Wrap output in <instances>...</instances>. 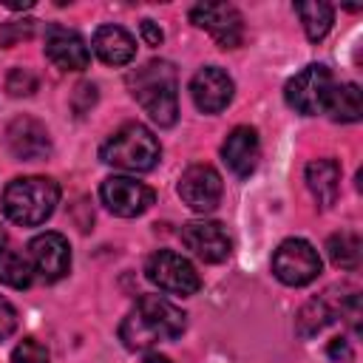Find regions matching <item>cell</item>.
<instances>
[{"mask_svg": "<svg viewBox=\"0 0 363 363\" xmlns=\"http://www.w3.org/2000/svg\"><path fill=\"white\" fill-rule=\"evenodd\" d=\"M45 57L62 71H82L91 62L85 40L65 26H51L45 31Z\"/></svg>", "mask_w": 363, "mask_h": 363, "instance_id": "2e32d148", "label": "cell"}, {"mask_svg": "<svg viewBox=\"0 0 363 363\" xmlns=\"http://www.w3.org/2000/svg\"><path fill=\"white\" fill-rule=\"evenodd\" d=\"M128 88L156 125L170 128L176 122V116H179V94H176L179 82H176V68L167 60H150L142 68L130 71Z\"/></svg>", "mask_w": 363, "mask_h": 363, "instance_id": "7a4b0ae2", "label": "cell"}, {"mask_svg": "<svg viewBox=\"0 0 363 363\" xmlns=\"http://www.w3.org/2000/svg\"><path fill=\"white\" fill-rule=\"evenodd\" d=\"M11 363H48V349L43 343H37L34 337H26L14 346Z\"/></svg>", "mask_w": 363, "mask_h": 363, "instance_id": "484cf974", "label": "cell"}, {"mask_svg": "<svg viewBox=\"0 0 363 363\" xmlns=\"http://www.w3.org/2000/svg\"><path fill=\"white\" fill-rule=\"evenodd\" d=\"M326 113L335 122H357L363 116V94H360V85H354V82L335 85V91L329 96V105H326Z\"/></svg>", "mask_w": 363, "mask_h": 363, "instance_id": "ffe728a7", "label": "cell"}, {"mask_svg": "<svg viewBox=\"0 0 363 363\" xmlns=\"http://www.w3.org/2000/svg\"><path fill=\"white\" fill-rule=\"evenodd\" d=\"M272 272L286 286H303L320 275V255L303 238H286L272 255Z\"/></svg>", "mask_w": 363, "mask_h": 363, "instance_id": "8992f818", "label": "cell"}, {"mask_svg": "<svg viewBox=\"0 0 363 363\" xmlns=\"http://www.w3.org/2000/svg\"><path fill=\"white\" fill-rule=\"evenodd\" d=\"M94 54L105 65H128L136 57V43L122 26H99L94 34Z\"/></svg>", "mask_w": 363, "mask_h": 363, "instance_id": "ac0fdd59", "label": "cell"}, {"mask_svg": "<svg viewBox=\"0 0 363 363\" xmlns=\"http://www.w3.org/2000/svg\"><path fill=\"white\" fill-rule=\"evenodd\" d=\"M34 26L37 20H9V23H0V43L6 48L23 43V40H31L34 37Z\"/></svg>", "mask_w": 363, "mask_h": 363, "instance_id": "d4e9b609", "label": "cell"}, {"mask_svg": "<svg viewBox=\"0 0 363 363\" xmlns=\"http://www.w3.org/2000/svg\"><path fill=\"white\" fill-rule=\"evenodd\" d=\"M258 156H261L258 133H255V128H250V125L233 128L230 136H227L224 145H221V159H224V164H227L238 179H247V176L255 170Z\"/></svg>", "mask_w": 363, "mask_h": 363, "instance_id": "e0dca14e", "label": "cell"}, {"mask_svg": "<svg viewBox=\"0 0 363 363\" xmlns=\"http://www.w3.org/2000/svg\"><path fill=\"white\" fill-rule=\"evenodd\" d=\"M31 264L11 247H0V284L11 289H28L31 286Z\"/></svg>", "mask_w": 363, "mask_h": 363, "instance_id": "603a6c76", "label": "cell"}, {"mask_svg": "<svg viewBox=\"0 0 363 363\" xmlns=\"http://www.w3.org/2000/svg\"><path fill=\"white\" fill-rule=\"evenodd\" d=\"M190 20L193 26L210 31L216 45L221 48H235L244 37V17L230 3H199L190 9Z\"/></svg>", "mask_w": 363, "mask_h": 363, "instance_id": "ba28073f", "label": "cell"}, {"mask_svg": "<svg viewBox=\"0 0 363 363\" xmlns=\"http://www.w3.org/2000/svg\"><path fill=\"white\" fill-rule=\"evenodd\" d=\"M326 354H329L335 363H349V360H352V346H349L346 337H335V340H329Z\"/></svg>", "mask_w": 363, "mask_h": 363, "instance_id": "f1b7e54d", "label": "cell"}, {"mask_svg": "<svg viewBox=\"0 0 363 363\" xmlns=\"http://www.w3.org/2000/svg\"><path fill=\"white\" fill-rule=\"evenodd\" d=\"M190 96H193V102H196L199 111L218 113L233 99V79H230L227 71H221L216 65L199 68L193 74V79H190Z\"/></svg>", "mask_w": 363, "mask_h": 363, "instance_id": "4fadbf2b", "label": "cell"}, {"mask_svg": "<svg viewBox=\"0 0 363 363\" xmlns=\"http://www.w3.org/2000/svg\"><path fill=\"white\" fill-rule=\"evenodd\" d=\"M14 329H17V309L6 298H0V340H6Z\"/></svg>", "mask_w": 363, "mask_h": 363, "instance_id": "83f0119b", "label": "cell"}, {"mask_svg": "<svg viewBox=\"0 0 363 363\" xmlns=\"http://www.w3.org/2000/svg\"><path fill=\"white\" fill-rule=\"evenodd\" d=\"M352 292H354V289H349V295H352ZM349 295H340V286H332V289H326L323 295L306 301V303L301 306L298 318H295L298 335H301V337H315L318 332H323L332 320H337V315L343 312V303H346Z\"/></svg>", "mask_w": 363, "mask_h": 363, "instance_id": "9a60e30c", "label": "cell"}, {"mask_svg": "<svg viewBox=\"0 0 363 363\" xmlns=\"http://www.w3.org/2000/svg\"><path fill=\"white\" fill-rule=\"evenodd\" d=\"M99 199H102V204H105L113 216L133 218V216H142V213L153 204L156 193H153L147 184L136 182V179L111 176V179H105V182L99 184Z\"/></svg>", "mask_w": 363, "mask_h": 363, "instance_id": "9c48e42d", "label": "cell"}, {"mask_svg": "<svg viewBox=\"0 0 363 363\" xmlns=\"http://www.w3.org/2000/svg\"><path fill=\"white\" fill-rule=\"evenodd\" d=\"M182 201L196 213H210L221 201V176L210 164H190L179 179Z\"/></svg>", "mask_w": 363, "mask_h": 363, "instance_id": "30bf717a", "label": "cell"}, {"mask_svg": "<svg viewBox=\"0 0 363 363\" xmlns=\"http://www.w3.org/2000/svg\"><path fill=\"white\" fill-rule=\"evenodd\" d=\"M34 6V0H6V9H11V11H26V9H31Z\"/></svg>", "mask_w": 363, "mask_h": 363, "instance_id": "4dcf8cb0", "label": "cell"}, {"mask_svg": "<svg viewBox=\"0 0 363 363\" xmlns=\"http://www.w3.org/2000/svg\"><path fill=\"white\" fill-rule=\"evenodd\" d=\"M139 31H142V40L147 43V45H162V40H164V34H162V28L153 23V20H142V26H139Z\"/></svg>", "mask_w": 363, "mask_h": 363, "instance_id": "f546056e", "label": "cell"}, {"mask_svg": "<svg viewBox=\"0 0 363 363\" xmlns=\"http://www.w3.org/2000/svg\"><path fill=\"white\" fill-rule=\"evenodd\" d=\"M145 363H170L164 354H156V352H150V354H145Z\"/></svg>", "mask_w": 363, "mask_h": 363, "instance_id": "1f68e13d", "label": "cell"}, {"mask_svg": "<svg viewBox=\"0 0 363 363\" xmlns=\"http://www.w3.org/2000/svg\"><path fill=\"white\" fill-rule=\"evenodd\" d=\"M326 252H329V261L340 269H357L360 267V252H363V244H360V235L357 233H335L329 235L326 241Z\"/></svg>", "mask_w": 363, "mask_h": 363, "instance_id": "44dd1931", "label": "cell"}, {"mask_svg": "<svg viewBox=\"0 0 363 363\" xmlns=\"http://www.w3.org/2000/svg\"><path fill=\"white\" fill-rule=\"evenodd\" d=\"M94 102H96V85H91V82H79V85L74 88V96H71V108H74V113H77V116H85V113L94 108Z\"/></svg>", "mask_w": 363, "mask_h": 363, "instance_id": "4316f807", "label": "cell"}, {"mask_svg": "<svg viewBox=\"0 0 363 363\" xmlns=\"http://www.w3.org/2000/svg\"><path fill=\"white\" fill-rule=\"evenodd\" d=\"M332 91H335L332 71L326 65H320V62H312V65H306L303 71H298L286 82L284 96H286V105L295 108L298 113L315 116V113H326Z\"/></svg>", "mask_w": 363, "mask_h": 363, "instance_id": "5b68a950", "label": "cell"}, {"mask_svg": "<svg viewBox=\"0 0 363 363\" xmlns=\"http://www.w3.org/2000/svg\"><path fill=\"white\" fill-rule=\"evenodd\" d=\"M28 252H31L34 269L45 281H60L71 269V247H68V238L60 233H43V235L31 238Z\"/></svg>", "mask_w": 363, "mask_h": 363, "instance_id": "5bb4252c", "label": "cell"}, {"mask_svg": "<svg viewBox=\"0 0 363 363\" xmlns=\"http://www.w3.org/2000/svg\"><path fill=\"white\" fill-rule=\"evenodd\" d=\"M295 11H298V17L303 23V31L312 43L323 40L329 34L332 23H335V9L329 3H298Z\"/></svg>", "mask_w": 363, "mask_h": 363, "instance_id": "7402d4cb", "label": "cell"}, {"mask_svg": "<svg viewBox=\"0 0 363 363\" xmlns=\"http://www.w3.org/2000/svg\"><path fill=\"white\" fill-rule=\"evenodd\" d=\"M145 275H147L150 284H156L159 289L173 292V295H193L201 286V278H199L196 267L173 250L153 252L145 264Z\"/></svg>", "mask_w": 363, "mask_h": 363, "instance_id": "52a82bcc", "label": "cell"}, {"mask_svg": "<svg viewBox=\"0 0 363 363\" xmlns=\"http://www.w3.org/2000/svg\"><path fill=\"white\" fill-rule=\"evenodd\" d=\"M162 156V145L153 136L150 128L142 122H128L116 133L108 136V142L99 147V159L111 167L130 170V173H145L153 170Z\"/></svg>", "mask_w": 363, "mask_h": 363, "instance_id": "3957f363", "label": "cell"}, {"mask_svg": "<svg viewBox=\"0 0 363 363\" xmlns=\"http://www.w3.org/2000/svg\"><path fill=\"white\" fill-rule=\"evenodd\" d=\"M6 91L11 96H31L37 91V74L31 68H11L6 77Z\"/></svg>", "mask_w": 363, "mask_h": 363, "instance_id": "cb8c5ba5", "label": "cell"}, {"mask_svg": "<svg viewBox=\"0 0 363 363\" xmlns=\"http://www.w3.org/2000/svg\"><path fill=\"white\" fill-rule=\"evenodd\" d=\"M187 326V315L162 295H142L119 326V340L130 352L176 340Z\"/></svg>", "mask_w": 363, "mask_h": 363, "instance_id": "6da1fadb", "label": "cell"}, {"mask_svg": "<svg viewBox=\"0 0 363 363\" xmlns=\"http://www.w3.org/2000/svg\"><path fill=\"white\" fill-rule=\"evenodd\" d=\"M306 184L312 190V196L318 199V204L326 210L335 204L337 193H340V164L335 159H315L306 164Z\"/></svg>", "mask_w": 363, "mask_h": 363, "instance_id": "d6986e66", "label": "cell"}, {"mask_svg": "<svg viewBox=\"0 0 363 363\" xmlns=\"http://www.w3.org/2000/svg\"><path fill=\"white\" fill-rule=\"evenodd\" d=\"M6 142H9V150L23 159V162H37V159H45L51 153V136L45 130V125L34 116H14L6 128Z\"/></svg>", "mask_w": 363, "mask_h": 363, "instance_id": "7c38bea8", "label": "cell"}, {"mask_svg": "<svg viewBox=\"0 0 363 363\" xmlns=\"http://www.w3.org/2000/svg\"><path fill=\"white\" fill-rule=\"evenodd\" d=\"M60 201V187L54 179L45 176H26L9 182L3 190V213L23 227H37L43 224Z\"/></svg>", "mask_w": 363, "mask_h": 363, "instance_id": "277c9868", "label": "cell"}, {"mask_svg": "<svg viewBox=\"0 0 363 363\" xmlns=\"http://www.w3.org/2000/svg\"><path fill=\"white\" fill-rule=\"evenodd\" d=\"M182 244L201 261L207 264H218L230 255L233 241L224 230V224L218 221H190L182 227Z\"/></svg>", "mask_w": 363, "mask_h": 363, "instance_id": "8fae6325", "label": "cell"}]
</instances>
